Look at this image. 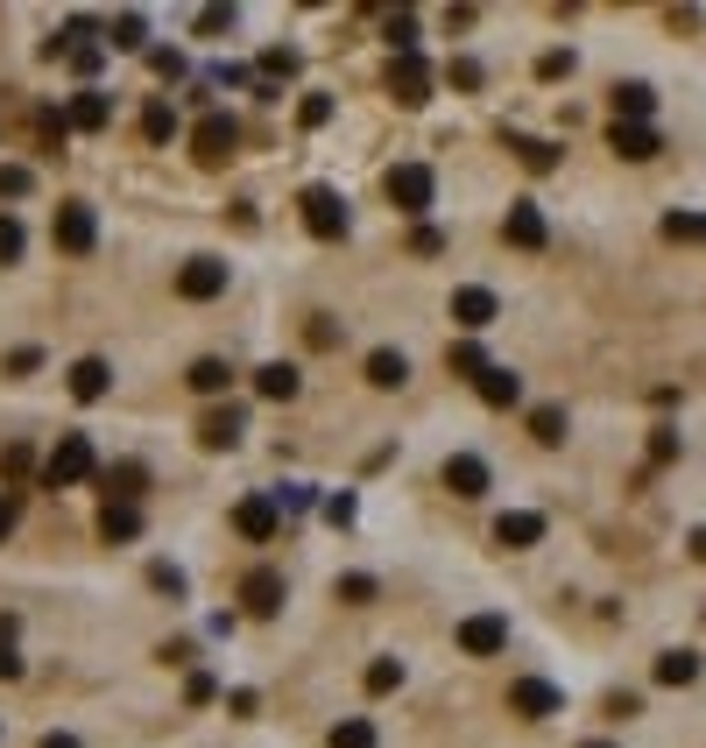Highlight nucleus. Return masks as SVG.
I'll return each mask as SVG.
<instances>
[{
    "label": "nucleus",
    "instance_id": "f257e3e1",
    "mask_svg": "<svg viewBox=\"0 0 706 748\" xmlns=\"http://www.w3.org/2000/svg\"><path fill=\"white\" fill-rule=\"evenodd\" d=\"M92 473H100V452H92L85 431H64L50 445V459H43V488H79V481H92Z\"/></svg>",
    "mask_w": 706,
    "mask_h": 748
},
{
    "label": "nucleus",
    "instance_id": "f03ea898",
    "mask_svg": "<svg viewBox=\"0 0 706 748\" xmlns=\"http://www.w3.org/2000/svg\"><path fill=\"white\" fill-rule=\"evenodd\" d=\"M431 198H438L431 163H396V170H389V205H396L403 219H424V213H431Z\"/></svg>",
    "mask_w": 706,
    "mask_h": 748
},
{
    "label": "nucleus",
    "instance_id": "7ed1b4c3",
    "mask_svg": "<svg viewBox=\"0 0 706 748\" xmlns=\"http://www.w3.org/2000/svg\"><path fill=\"white\" fill-rule=\"evenodd\" d=\"M234 148H241V121H234V113H205V121L191 127V156H198L205 170L234 163Z\"/></svg>",
    "mask_w": 706,
    "mask_h": 748
},
{
    "label": "nucleus",
    "instance_id": "20e7f679",
    "mask_svg": "<svg viewBox=\"0 0 706 748\" xmlns=\"http://www.w3.org/2000/svg\"><path fill=\"white\" fill-rule=\"evenodd\" d=\"M297 213H304V226H311L318 240H347V198H339L332 184H311L297 198Z\"/></svg>",
    "mask_w": 706,
    "mask_h": 748
},
{
    "label": "nucleus",
    "instance_id": "39448f33",
    "mask_svg": "<svg viewBox=\"0 0 706 748\" xmlns=\"http://www.w3.org/2000/svg\"><path fill=\"white\" fill-rule=\"evenodd\" d=\"M50 240L64 247V255H92V240H100V219H92V205H85V198L57 205V219H50Z\"/></svg>",
    "mask_w": 706,
    "mask_h": 748
},
{
    "label": "nucleus",
    "instance_id": "423d86ee",
    "mask_svg": "<svg viewBox=\"0 0 706 748\" xmlns=\"http://www.w3.org/2000/svg\"><path fill=\"white\" fill-rule=\"evenodd\" d=\"M177 297H184V304L226 297V262H219V255H191V262L177 268Z\"/></svg>",
    "mask_w": 706,
    "mask_h": 748
},
{
    "label": "nucleus",
    "instance_id": "0eeeda50",
    "mask_svg": "<svg viewBox=\"0 0 706 748\" xmlns=\"http://www.w3.org/2000/svg\"><path fill=\"white\" fill-rule=\"evenodd\" d=\"M509 714H523V720H551V714H565V693L551 678H516L509 685Z\"/></svg>",
    "mask_w": 706,
    "mask_h": 748
},
{
    "label": "nucleus",
    "instance_id": "6e6552de",
    "mask_svg": "<svg viewBox=\"0 0 706 748\" xmlns=\"http://www.w3.org/2000/svg\"><path fill=\"white\" fill-rule=\"evenodd\" d=\"M241 431H247V410H241V402H219V410L198 417V445H205V452H234Z\"/></svg>",
    "mask_w": 706,
    "mask_h": 748
},
{
    "label": "nucleus",
    "instance_id": "1a4fd4ad",
    "mask_svg": "<svg viewBox=\"0 0 706 748\" xmlns=\"http://www.w3.org/2000/svg\"><path fill=\"white\" fill-rule=\"evenodd\" d=\"M234 530L247 536V544H269V536L283 530V509H276V494H247V502H234Z\"/></svg>",
    "mask_w": 706,
    "mask_h": 748
},
{
    "label": "nucleus",
    "instance_id": "9d476101",
    "mask_svg": "<svg viewBox=\"0 0 706 748\" xmlns=\"http://www.w3.org/2000/svg\"><path fill=\"white\" fill-rule=\"evenodd\" d=\"M389 92H396V106H424L431 100V64L424 57H389Z\"/></svg>",
    "mask_w": 706,
    "mask_h": 748
},
{
    "label": "nucleus",
    "instance_id": "9b49d317",
    "mask_svg": "<svg viewBox=\"0 0 706 748\" xmlns=\"http://www.w3.org/2000/svg\"><path fill=\"white\" fill-rule=\"evenodd\" d=\"M460 649L467 657H502L509 649V615H467L460 622Z\"/></svg>",
    "mask_w": 706,
    "mask_h": 748
},
{
    "label": "nucleus",
    "instance_id": "f8f14e48",
    "mask_svg": "<svg viewBox=\"0 0 706 748\" xmlns=\"http://www.w3.org/2000/svg\"><path fill=\"white\" fill-rule=\"evenodd\" d=\"M438 481L460 494V502H481V494H488V459H481V452H452Z\"/></svg>",
    "mask_w": 706,
    "mask_h": 748
},
{
    "label": "nucleus",
    "instance_id": "ddd939ff",
    "mask_svg": "<svg viewBox=\"0 0 706 748\" xmlns=\"http://www.w3.org/2000/svg\"><path fill=\"white\" fill-rule=\"evenodd\" d=\"M241 607H247V615H255V622H269L276 607H283V572L255 565V572H247V580H241Z\"/></svg>",
    "mask_w": 706,
    "mask_h": 748
},
{
    "label": "nucleus",
    "instance_id": "4468645a",
    "mask_svg": "<svg viewBox=\"0 0 706 748\" xmlns=\"http://www.w3.org/2000/svg\"><path fill=\"white\" fill-rule=\"evenodd\" d=\"M607 148H615L622 163H651L664 142H657V127H651V121H615V127H607Z\"/></svg>",
    "mask_w": 706,
    "mask_h": 748
},
{
    "label": "nucleus",
    "instance_id": "2eb2a0df",
    "mask_svg": "<svg viewBox=\"0 0 706 748\" xmlns=\"http://www.w3.org/2000/svg\"><path fill=\"white\" fill-rule=\"evenodd\" d=\"M494 318H502V304H494V290H481V283L452 290V325H467V332H488Z\"/></svg>",
    "mask_w": 706,
    "mask_h": 748
},
{
    "label": "nucleus",
    "instance_id": "dca6fc26",
    "mask_svg": "<svg viewBox=\"0 0 706 748\" xmlns=\"http://www.w3.org/2000/svg\"><path fill=\"white\" fill-rule=\"evenodd\" d=\"M502 240L523 247V255H538V247L551 240V234H544V213H538L530 198H516V205H509V219H502Z\"/></svg>",
    "mask_w": 706,
    "mask_h": 748
},
{
    "label": "nucleus",
    "instance_id": "f3484780",
    "mask_svg": "<svg viewBox=\"0 0 706 748\" xmlns=\"http://www.w3.org/2000/svg\"><path fill=\"white\" fill-rule=\"evenodd\" d=\"M473 389H481L488 410H516V402H523V375H516V368H494V360H488V368L473 375Z\"/></svg>",
    "mask_w": 706,
    "mask_h": 748
},
{
    "label": "nucleus",
    "instance_id": "a211bd4d",
    "mask_svg": "<svg viewBox=\"0 0 706 748\" xmlns=\"http://www.w3.org/2000/svg\"><path fill=\"white\" fill-rule=\"evenodd\" d=\"M544 536V515L538 509H509V515H494V544L502 551H530Z\"/></svg>",
    "mask_w": 706,
    "mask_h": 748
},
{
    "label": "nucleus",
    "instance_id": "6ab92c4d",
    "mask_svg": "<svg viewBox=\"0 0 706 748\" xmlns=\"http://www.w3.org/2000/svg\"><path fill=\"white\" fill-rule=\"evenodd\" d=\"M100 488H106V502H142V488H149V467H142V459L100 467Z\"/></svg>",
    "mask_w": 706,
    "mask_h": 748
},
{
    "label": "nucleus",
    "instance_id": "aec40b11",
    "mask_svg": "<svg viewBox=\"0 0 706 748\" xmlns=\"http://www.w3.org/2000/svg\"><path fill=\"white\" fill-rule=\"evenodd\" d=\"M297 389H304V375L290 368V360H269V368H255V396H262V402H297Z\"/></svg>",
    "mask_w": 706,
    "mask_h": 748
},
{
    "label": "nucleus",
    "instance_id": "412c9836",
    "mask_svg": "<svg viewBox=\"0 0 706 748\" xmlns=\"http://www.w3.org/2000/svg\"><path fill=\"white\" fill-rule=\"evenodd\" d=\"M100 536H106V544H135V536H142V509L135 502H106L100 509Z\"/></svg>",
    "mask_w": 706,
    "mask_h": 748
},
{
    "label": "nucleus",
    "instance_id": "4be33fe9",
    "mask_svg": "<svg viewBox=\"0 0 706 748\" xmlns=\"http://www.w3.org/2000/svg\"><path fill=\"white\" fill-rule=\"evenodd\" d=\"M106 389H113V368H106L100 353H85L79 368H71V396H79V402H100Z\"/></svg>",
    "mask_w": 706,
    "mask_h": 748
},
{
    "label": "nucleus",
    "instance_id": "5701e85b",
    "mask_svg": "<svg viewBox=\"0 0 706 748\" xmlns=\"http://www.w3.org/2000/svg\"><path fill=\"white\" fill-rule=\"evenodd\" d=\"M64 121L79 127V134H100V127L113 121V100H106V92H79V100H71V113H64Z\"/></svg>",
    "mask_w": 706,
    "mask_h": 748
},
{
    "label": "nucleus",
    "instance_id": "b1692460",
    "mask_svg": "<svg viewBox=\"0 0 706 748\" xmlns=\"http://www.w3.org/2000/svg\"><path fill=\"white\" fill-rule=\"evenodd\" d=\"M403 381H410V360L396 353V347L368 353V389H403Z\"/></svg>",
    "mask_w": 706,
    "mask_h": 748
},
{
    "label": "nucleus",
    "instance_id": "393cba45",
    "mask_svg": "<svg viewBox=\"0 0 706 748\" xmlns=\"http://www.w3.org/2000/svg\"><path fill=\"white\" fill-rule=\"evenodd\" d=\"M651 106H657V92L643 85V79L615 85V121H651Z\"/></svg>",
    "mask_w": 706,
    "mask_h": 748
},
{
    "label": "nucleus",
    "instance_id": "a878e982",
    "mask_svg": "<svg viewBox=\"0 0 706 748\" xmlns=\"http://www.w3.org/2000/svg\"><path fill=\"white\" fill-rule=\"evenodd\" d=\"M191 389H198V396H226V381H234V368H226V360H213V353H205V360H191Z\"/></svg>",
    "mask_w": 706,
    "mask_h": 748
},
{
    "label": "nucleus",
    "instance_id": "bb28decb",
    "mask_svg": "<svg viewBox=\"0 0 706 748\" xmlns=\"http://www.w3.org/2000/svg\"><path fill=\"white\" fill-rule=\"evenodd\" d=\"M509 148H516V156H523V170H538V177H544V170H559V148H551V142H538V134H509Z\"/></svg>",
    "mask_w": 706,
    "mask_h": 748
},
{
    "label": "nucleus",
    "instance_id": "cd10ccee",
    "mask_svg": "<svg viewBox=\"0 0 706 748\" xmlns=\"http://www.w3.org/2000/svg\"><path fill=\"white\" fill-rule=\"evenodd\" d=\"M693 678H699L693 649H664V657H657V685H693Z\"/></svg>",
    "mask_w": 706,
    "mask_h": 748
},
{
    "label": "nucleus",
    "instance_id": "c85d7f7f",
    "mask_svg": "<svg viewBox=\"0 0 706 748\" xmlns=\"http://www.w3.org/2000/svg\"><path fill=\"white\" fill-rule=\"evenodd\" d=\"M530 438H538V445H565V410H559V402L530 410Z\"/></svg>",
    "mask_w": 706,
    "mask_h": 748
},
{
    "label": "nucleus",
    "instance_id": "c756f323",
    "mask_svg": "<svg viewBox=\"0 0 706 748\" xmlns=\"http://www.w3.org/2000/svg\"><path fill=\"white\" fill-rule=\"evenodd\" d=\"M664 240L699 247V240H706V213H672V219H664Z\"/></svg>",
    "mask_w": 706,
    "mask_h": 748
},
{
    "label": "nucleus",
    "instance_id": "7c9ffc66",
    "mask_svg": "<svg viewBox=\"0 0 706 748\" xmlns=\"http://www.w3.org/2000/svg\"><path fill=\"white\" fill-rule=\"evenodd\" d=\"M22 247H29L22 219H14V213H0V268H8V262H22Z\"/></svg>",
    "mask_w": 706,
    "mask_h": 748
},
{
    "label": "nucleus",
    "instance_id": "2f4dec72",
    "mask_svg": "<svg viewBox=\"0 0 706 748\" xmlns=\"http://www.w3.org/2000/svg\"><path fill=\"white\" fill-rule=\"evenodd\" d=\"M332 748H375V720H360V714L339 720V727H332Z\"/></svg>",
    "mask_w": 706,
    "mask_h": 748
},
{
    "label": "nucleus",
    "instance_id": "473e14b6",
    "mask_svg": "<svg viewBox=\"0 0 706 748\" xmlns=\"http://www.w3.org/2000/svg\"><path fill=\"white\" fill-rule=\"evenodd\" d=\"M106 43H113V50H142V43H149V29H142V14H121V22H113V29H106Z\"/></svg>",
    "mask_w": 706,
    "mask_h": 748
},
{
    "label": "nucleus",
    "instance_id": "72a5a7b5",
    "mask_svg": "<svg viewBox=\"0 0 706 748\" xmlns=\"http://www.w3.org/2000/svg\"><path fill=\"white\" fill-rule=\"evenodd\" d=\"M389 50L396 57H417V14H389Z\"/></svg>",
    "mask_w": 706,
    "mask_h": 748
},
{
    "label": "nucleus",
    "instance_id": "f704fd0d",
    "mask_svg": "<svg viewBox=\"0 0 706 748\" xmlns=\"http://www.w3.org/2000/svg\"><path fill=\"white\" fill-rule=\"evenodd\" d=\"M396 685H403V664H396V657H375V664H368V693H396Z\"/></svg>",
    "mask_w": 706,
    "mask_h": 748
},
{
    "label": "nucleus",
    "instance_id": "c9c22d12",
    "mask_svg": "<svg viewBox=\"0 0 706 748\" xmlns=\"http://www.w3.org/2000/svg\"><path fill=\"white\" fill-rule=\"evenodd\" d=\"M142 134H149V142H170V134H177V113H170V106L156 100V106L142 113Z\"/></svg>",
    "mask_w": 706,
    "mask_h": 748
},
{
    "label": "nucleus",
    "instance_id": "e433bc0d",
    "mask_svg": "<svg viewBox=\"0 0 706 748\" xmlns=\"http://www.w3.org/2000/svg\"><path fill=\"white\" fill-rule=\"evenodd\" d=\"M29 191H35V177L22 163H0V198H29Z\"/></svg>",
    "mask_w": 706,
    "mask_h": 748
},
{
    "label": "nucleus",
    "instance_id": "4c0bfd02",
    "mask_svg": "<svg viewBox=\"0 0 706 748\" xmlns=\"http://www.w3.org/2000/svg\"><path fill=\"white\" fill-rule=\"evenodd\" d=\"M332 121V100L326 92H311V100H297V127H326Z\"/></svg>",
    "mask_w": 706,
    "mask_h": 748
},
{
    "label": "nucleus",
    "instance_id": "58836bf2",
    "mask_svg": "<svg viewBox=\"0 0 706 748\" xmlns=\"http://www.w3.org/2000/svg\"><path fill=\"white\" fill-rule=\"evenodd\" d=\"M339 601H347V607H368V601H375V580H368V572H347V580H339Z\"/></svg>",
    "mask_w": 706,
    "mask_h": 748
},
{
    "label": "nucleus",
    "instance_id": "ea45409f",
    "mask_svg": "<svg viewBox=\"0 0 706 748\" xmlns=\"http://www.w3.org/2000/svg\"><path fill=\"white\" fill-rule=\"evenodd\" d=\"M35 134H43V148H64V134H71V121H64V113H35Z\"/></svg>",
    "mask_w": 706,
    "mask_h": 748
},
{
    "label": "nucleus",
    "instance_id": "a19ab883",
    "mask_svg": "<svg viewBox=\"0 0 706 748\" xmlns=\"http://www.w3.org/2000/svg\"><path fill=\"white\" fill-rule=\"evenodd\" d=\"M304 339H311V347L326 353V347H339V325H332L326 311H311V325H304Z\"/></svg>",
    "mask_w": 706,
    "mask_h": 748
},
{
    "label": "nucleus",
    "instance_id": "79ce46f5",
    "mask_svg": "<svg viewBox=\"0 0 706 748\" xmlns=\"http://www.w3.org/2000/svg\"><path fill=\"white\" fill-rule=\"evenodd\" d=\"M538 79L551 85V79H572V50H544L538 57Z\"/></svg>",
    "mask_w": 706,
    "mask_h": 748
},
{
    "label": "nucleus",
    "instance_id": "37998d69",
    "mask_svg": "<svg viewBox=\"0 0 706 748\" xmlns=\"http://www.w3.org/2000/svg\"><path fill=\"white\" fill-rule=\"evenodd\" d=\"M262 79H297V50H269L262 57Z\"/></svg>",
    "mask_w": 706,
    "mask_h": 748
},
{
    "label": "nucleus",
    "instance_id": "c03bdc74",
    "mask_svg": "<svg viewBox=\"0 0 706 748\" xmlns=\"http://www.w3.org/2000/svg\"><path fill=\"white\" fill-rule=\"evenodd\" d=\"M481 368H488V353L473 347V339H467V347H452V375H481Z\"/></svg>",
    "mask_w": 706,
    "mask_h": 748
},
{
    "label": "nucleus",
    "instance_id": "a18cd8bd",
    "mask_svg": "<svg viewBox=\"0 0 706 748\" xmlns=\"http://www.w3.org/2000/svg\"><path fill=\"white\" fill-rule=\"evenodd\" d=\"M678 459V431H651V467H672Z\"/></svg>",
    "mask_w": 706,
    "mask_h": 748
},
{
    "label": "nucleus",
    "instance_id": "49530a36",
    "mask_svg": "<svg viewBox=\"0 0 706 748\" xmlns=\"http://www.w3.org/2000/svg\"><path fill=\"white\" fill-rule=\"evenodd\" d=\"M226 29H234V8H205L198 14V35H226Z\"/></svg>",
    "mask_w": 706,
    "mask_h": 748
},
{
    "label": "nucleus",
    "instance_id": "de8ad7c7",
    "mask_svg": "<svg viewBox=\"0 0 706 748\" xmlns=\"http://www.w3.org/2000/svg\"><path fill=\"white\" fill-rule=\"evenodd\" d=\"M35 368H43V353H35V347H14V353H8V375H14V381L35 375Z\"/></svg>",
    "mask_w": 706,
    "mask_h": 748
},
{
    "label": "nucleus",
    "instance_id": "09e8293b",
    "mask_svg": "<svg viewBox=\"0 0 706 748\" xmlns=\"http://www.w3.org/2000/svg\"><path fill=\"white\" fill-rule=\"evenodd\" d=\"M452 85L473 92V85H481V64H473V57H452Z\"/></svg>",
    "mask_w": 706,
    "mask_h": 748
},
{
    "label": "nucleus",
    "instance_id": "8fccbe9b",
    "mask_svg": "<svg viewBox=\"0 0 706 748\" xmlns=\"http://www.w3.org/2000/svg\"><path fill=\"white\" fill-rule=\"evenodd\" d=\"M438 247H446V234H438V226H417V234H410V255H438Z\"/></svg>",
    "mask_w": 706,
    "mask_h": 748
},
{
    "label": "nucleus",
    "instance_id": "3c124183",
    "mask_svg": "<svg viewBox=\"0 0 706 748\" xmlns=\"http://www.w3.org/2000/svg\"><path fill=\"white\" fill-rule=\"evenodd\" d=\"M149 586H156V593H184V572L177 565H156V572H149Z\"/></svg>",
    "mask_w": 706,
    "mask_h": 748
},
{
    "label": "nucleus",
    "instance_id": "603ef678",
    "mask_svg": "<svg viewBox=\"0 0 706 748\" xmlns=\"http://www.w3.org/2000/svg\"><path fill=\"white\" fill-rule=\"evenodd\" d=\"M149 64H156L163 79H184V57H177V50H149Z\"/></svg>",
    "mask_w": 706,
    "mask_h": 748
},
{
    "label": "nucleus",
    "instance_id": "864d4df0",
    "mask_svg": "<svg viewBox=\"0 0 706 748\" xmlns=\"http://www.w3.org/2000/svg\"><path fill=\"white\" fill-rule=\"evenodd\" d=\"M0 473H8V481H14V473H29V445H8V459H0Z\"/></svg>",
    "mask_w": 706,
    "mask_h": 748
},
{
    "label": "nucleus",
    "instance_id": "5fc2aeb1",
    "mask_svg": "<svg viewBox=\"0 0 706 748\" xmlns=\"http://www.w3.org/2000/svg\"><path fill=\"white\" fill-rule=\"evenodd\" d=\"M607 714L628 720V714H643V699H636V693H615V699H607Z\"/></svg>",
    "mask_w": 706,
    "mask_h": 748
},
{
    "label": "nucleus",
    "instance_id": "6e6d98bb",
    "mask_svg": "<svg viewBox=\"0 0 706 748\" xmlns=\"http://www.w3.org/2000/svg\"><path fill=\"white\" fill-rule=\"evenodd\" d=\"M0 678H22V657H14V643L0 636Z\"/></svg>",
    "mask_w": 706,
    "mask_h": 748
},
{
    "label": "nucleus",
    "instance_id": "4d7b16f0",
    "mask_svg": "<svg viewBox=\"0 0 706 748\" xmlns=\"http://www.w3.org/2000/svg\"><path fill=\"white\" fill-rule=\"evenodd\" d=\"M14 536V494H0V544Z\"/></svg>",
    "mask_w": 706,
    "mask_h": 748
},
{
    "label": "nucleus",
    "instance_id": "13d9d810",
    "mask_svg": "<svg viewBox=\"0 0 706 748\" xmlns=\"http://www.w3.org/2000/svg\"><path fill=\"white\" fill-rule=\"evenodd\" d=\"M43 748H79V735H43Z\"/></svg>",
    "mask_w": 706,
    "mask_h": 748
},
{
    "label": "nucleus",
    "instance_id": "bf43d9fd",
    "mask_svg": "<svg viewBox=\"0 0 706 748\" xmlns=\"http://www.w3.org/2000/svg\"><path fill=\"white\" fill-rule=\"evenodd\" d=\"M693 559H699V565H706V530H693Z\"/></svg>",
    "mask_w": 706,
    "mask_h": 748
},
{
    "label": "nucleus",
    "instance_id": "052dcab7",
    "mask_svg": "<svg viewBox=\"0 0 706 748\" xmlns=\"http://www.w3.org/2000/svg\"><path fill=\"white\" fill-rule=\"evenodd\" d=\"M586 748H615V741H586Z\"/></svg>",
    "mask_w": 706,
    "mask_h": 748
}]
</instances>
